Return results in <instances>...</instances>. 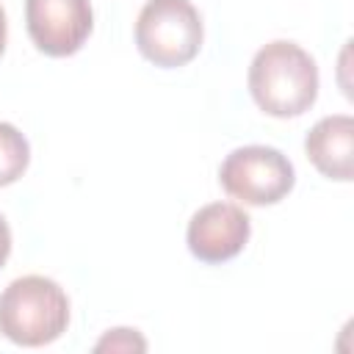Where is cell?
Returning <instances> with one entry per match:
<instances>
[{"instance_id":"obj_9","label":"cell","mask_w":354,"mask_h":354,"mask_svg":"<svg viewBox=\"0 0 354 354\" xmlns=\"http://www.w3.org/2000/svg\"><path fill=\"white\" fill-rule=\"evenodd\" d=\"M94 351H147V340L138 335V329L116 326L94 343Z\"/></svg>"},{"instance_id":"obj_1","label":"cell","mask_w":354,"mask_h":354,"mask_svg":"<svg viewBox=\"0 0 354 354\" xmlns=\"http://www.w3.org/2000/svg\"><path fill=\"white\" fill-rule=\"evenodd\" d=\"M246 83L254 105L263 113L290 119L313 108L318 97V66L304 47L277 39L254 53Z\"/></svg>"},{"instance_id":"obj_2","label":"cell","mask_w":354,"mask_h":354,"mask_svg":"<svg viewBox=\"0 0 354 354\" xmlns=\"http://www.w3.org/2000/svg\"><path fill=\"white\" fill-rule=\"evenodd\" d=\"M69 326L66 290L41 274L11 279L0 293V332L17 346L39 348L58 340Z\"/></svg>"},{"instance_id":"obj_8","label":"cell","mask_w":354,"mask_h":354,"mask_svg":"<svg viewBox=\"0 0 354 354\" xmlns=\"http://www.w3.org/2000/svg\"><path fill=\"white\" fill-rule=\"evenodd\" d=\"M30 163V144L28 138L11 124L0 122V188L17 183Z\"/></svg>"},{"instance_id":"obj_10","label":"cell","mask_w":354,"mask_h":354,"mask_svg":"<svg viewBox=\"0 0 354 354\" xmlns=\"http://www.w3.org/2000/svg\"><path fill=\"white\" fill-rule=\"evenodd\" d=\"M8 254H11V227H8V221L0 213V268L6 266Z\"/></svg>"},{"instance_id":"obj_5","label":"cell","mask_w":354,"mask_h":354,"mask_svg":"<svg viewBox=\"0 0 354 354\" xmlns=\"http://www.w3.org/2000/svg\"><path fill=\"white\" fill-rule=\"evenodd\" d=\"M25 28L39 53L75 55L94 28L91 0H25Z\"/></svg>"},{"instance_id":"obj_3","label":"cell","mask_w":354,"mask_h":354,"mask_svg":"<svg viewBox=\"0 0 354 354\" xmlns=\"http://www.w3.org/2000/svg\"><path fill=\"white\" fill-rule=\"evenodd\" d=\"M202 39V17L191 0H147L138 11L136 47L160 69H177L194 61Z\"/></svg>"},{"instance_id":"obj_4","label":"cell","mask_w":354,"mask_h":354,"mask_svg":"<svg viewBox=\"0 0 354 354\" xmlns=\"http://www.w3.org/2000/svg\"><path fill=\"white\" fill-rule=\"evenodd\" d=\"M218 183L232 199L252 207H266L277 205L293 191L296 171L288 155H282L277 147L246 144L221 160Z\"/></svg>"},{"instance_id":"obj_7","label":"cell","mask_w":354,"mask_h":354,"mask_svg":"<svg viewBox=\"0 0 354 354\" xmlns=\"http://www.w3.org/2000/svg\"><path fill=\"white\" fill-rule=\"evenodd\" d=\"M304 152L310 163L329 180H354V119L348 113H332L318 119L304 136Z\"/></svg>"},{"instance_id":"obj_11","label":"cell","mask_w":354,"mask_h":354,"mask_svg":"<svg viewBox=\"0 0 354 354\" xmlns=\"http://www.w3.org/2000/svg\"><path fill=\"white\" fill-rule=\"evenodd\" d=\"M6 39H8V22H6V11H3V6H0V55H3V50H6Z\"/></svg>"},{"instance_id":"obj_6","label":"cell","mask_w":354,"mask_h":354,"mask_svg":"<svg viewBox=\"0 0 354 354\" xmlns=\"http://www.w3.org/2000/svg\"><path fill=\"white\" fill-rule=\"evenodd\" d=\"M249 235H252V218L241 205L210 202L191 216L185 230V243L196 260L207 266H218L238 257Z\"/></svg>"}]
</instances>
